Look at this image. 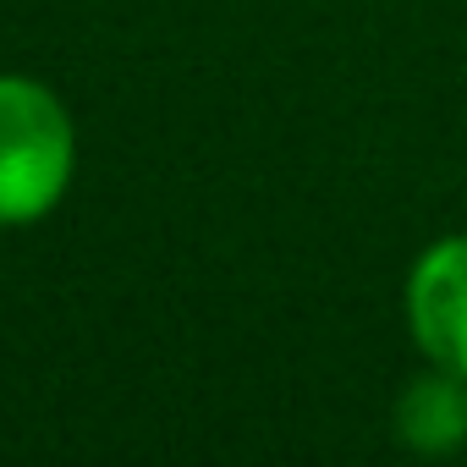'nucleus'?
Wrapping results in <instances>:
<instances>
[{"label":"nucleus","mask_w":467,"mask_h":467,"mask_svg":"<svg viewBox=\"0 0 467 467\" xmlns=\"http://www.w3.org/2000/svg\"><path fill=\"white\" fill-rule=\"evenodd\" d=\"M72 182V121L50 88L0 78V220H39Z\"/></svg>","instance_id":"f257e3e1"},{"label":"nucleus","mask_w":467,"mask_h":467,"mask_svg":"<svg viewBox=\"0 0 467 467\" xmlns=\"http://www.w3.org/2000/svg\"><path fill=\"white\" fill-rule=\"evenodd\" d=\"M407 319L418 347L467 379V237H445L412 265Z\"/></svg>","instance_id":"f03ea898"},{"label":"nucleus","mask_w":467,"mask_h":467,"mask_svg":"<svg viewBox=\"0 0 467 467\" xmlns=\"http://www.w3.org/2000/svg\"><path fill=\"white\" fill-rule=\"evenodd\" d=\"M396 429L412 451H429V456L456 451L467 440V385H462V374L440 368V374L412 379L401 407H396Z\"/></svg>","instance_id":"7ed1b4c3"}]
</instances>
